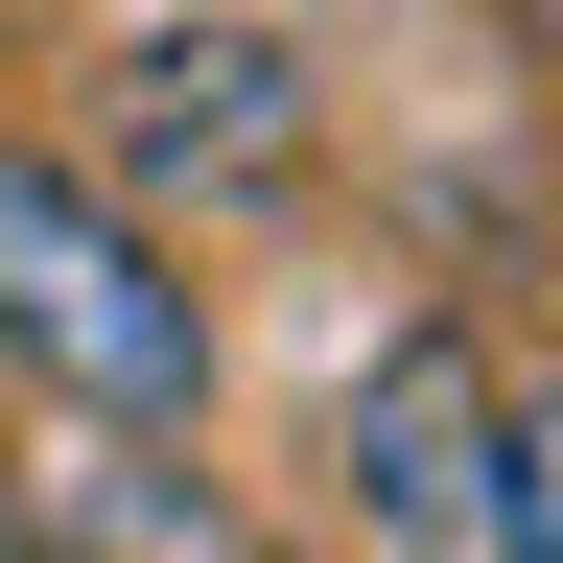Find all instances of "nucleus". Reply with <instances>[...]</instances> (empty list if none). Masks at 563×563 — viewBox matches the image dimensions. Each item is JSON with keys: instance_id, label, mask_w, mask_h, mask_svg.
<instances>
[{"instance_id": "1", "label": "nucleus", "mask_w": 563, "mask_h": 563, "mask_svg": "<svg viewBox=\"0 0 563 563\" xmlns=\"http://www.w3.org/2000/svg\"><path fill=\"white\" fill-rule=\"evenodd\" d=\"M0 376L118 422V446H165V422H211V282L165 211H118L70 141H0Z\"/></svg>"}, {"instance_id": "2", "label": "nucleus", "mask_w": 563, "mask_h": 563, "mask_svg": "<svg viewBox=\"0 0 563 563\" xmlns=\"http://www.w3.org/2000/svg\"><path fill=\"white\" fill-rule=\"evenodd\" d=\"M329 470H352V517H376L399 563H563V540H540V493H517V399H493V352H470V329H399L376 376H352Z\"/></svg>"}, {"instance_id": "3", "label": "nucleus", "mask_w": 563, "mask_h": 563, "mask_svg": "<svg viewBox=\"0 0 563 563\" xmlns=\"http://www.w3.org/2000/svg\"><path fill=\"white\" fill-rule=\"evenodd\" d=\"M141 188H211V211H258V188H306V70H282L258 24H141L118 47V211Z\"/></svg>"}, {"instance_id": "4", "label": "nucleus", "mask_w": 563, "mask_h": 563, "mask_svg": "<svg viewBox=\"0 0 563 563\" xmlns=\"http://www.w3.org/2000/svg\"><path fill=\"white\" fill-rule=\"evenodd\" d=\"M70 493H95V540H118V563H282V540H235V517H165L141 470H70Z\"/></svg>"}]
</instances>
